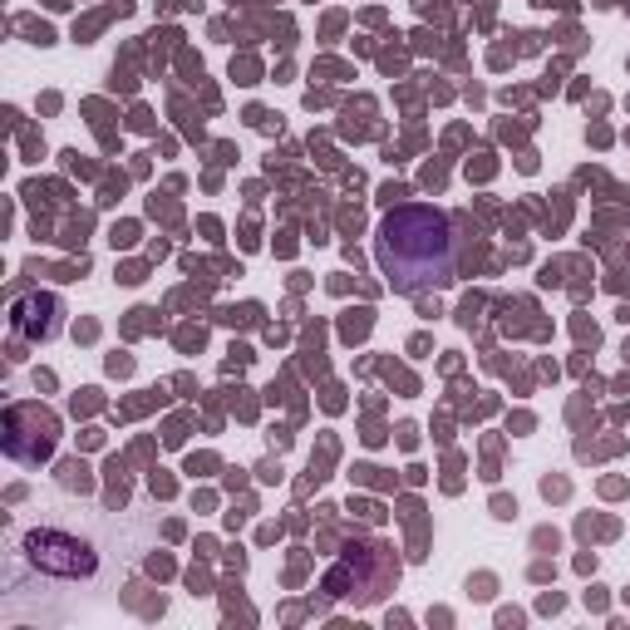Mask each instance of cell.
<instances>
[{
  "mask_svg": "<svg viewBox=\"0 0 630 630\" xmlns=\"http://www.w3.org/2000/svg\"><path fill=\"white\" fill-rule=\"evenodd\" d=\"M374 261L394 291H434L453 276V227L438 207H394L374 237Z\"/></svg>",
  "mask_w": 630,
  "mask_h": 630,
  "instance_id": "obj_1",
  "label": "cell"
},
{
  "mask_svg": "<svg viewBox=\"0 0 630 630\" xmlns=\"http://www.w3.org/2000/svg\"><path fill=\"white\" fill-rule=\"evenodd\" d=\"M60 296H45V291H30L10 306V330L20 340H54L60 335Z\"/></svg>",
  "mask_w": 630,
  "mask_h": 630,
  "instance_id": "obj_3",
  "label": "cell"
},
{
  "mask_svg": "<svg viewBox=\"0 0 630 630\" xmlns=\"http://www.w3.org/2000/svg\"><path fill=\"white\" fill-rule=\"evenodd\" d=\"M20 557L30 561L35 571L45 577H60V581H90L99 557L84 537H70V533H54V527H35L20 541Z\"/></svg>",
  "mask_w": 630,
  "mask_h": 630,
  "instance_id": "obj_2",
  "label": "cell"
}]
</instances>
